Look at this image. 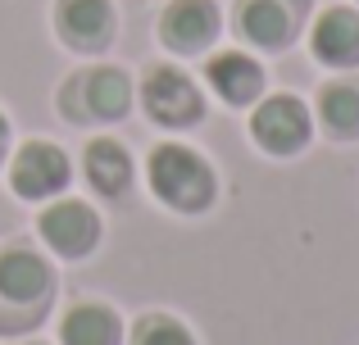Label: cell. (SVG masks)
<instances>
[{"mask_svg":"<svg viewBox=\"0 0 359 345\" xmlns=\"http://www.w3.org/2000/svg\"><path fill=\"white\" fill-rule=\"evenodd\" d=\"M55 345H128V318L114 300L82 295L69 300L55 318Z\"/></svg>","mask_w":359,"mask_h":345,"instance_id":"14","label":"cell"},{"mask_svg":"<svg viewBox=\"0 0 359 345\" xmlns=\"http://www.w3.org/2000/svg\"><path fill=\"white\" fill-rule=\"evenodd\" d=\"M314 0H232L228 32L255 55H282L305 36Z\"/></svg>","mask_w":359,"mask_h":345,"instance_id":"7","label":"cell"},{"mask_svg":"<svg viewBox=\"0 0 359 345\" xmlns=\"http://www.w3.org/2000/svg\"><path fill=\"white\" fill-rule=\"evenodd\" d=\"M55 304H60L55 259L32 241H5L0 246V337H32L50 318Z\"/></svg>","mask_w":359,"mask_h":345,"instance_id":"2","label":"cell"},{"mask_svg":"<svg viewBox=\"0 0 359 345\" xmlns=\"http://www.w3.org/2000/svg\"><path fill=\"white\" fill-rule=\"evenodd\" d=\"M305 50L327 73H359V5L332 0L309 14Z\"/></svg>","mask_w":359,"mask_h":345,"instance_id":"13","label":"cell"},{"mask_svg":"<svg viewBox=\"0 0 359 345\" xmlns=\"http://www.w3.org/2000/svg\"><path fill=\"white\" fill-rule=\"evenodd\" d=\"M351 5H359V0H351Z\"/></svg>","mask_w":359,"mask_h":345,"instance_id":"19","label":"cell"},{"mask_svg":"<svg viewBox=\"0 0 359 345\" xmlns=\"http://www.w3.org/2000/svg\"><path fill=\"white\" fill-rule=\"evenodd\" d=\"M141 186L164 213L177 218H205L219 204L223 177L214 169V160L191 146L187 136H159L141 160Z\"/></svg>","mask_w":359,"mask_h":345,"instance_id":"1","label":"cell"},{"mask_svg":"<svg viewBox=\"0 0 359 345\" xmlns=\"http://www.w3.org/2000/svg\"><path fill=\"white\" fill-rule=\"evenodd\" d=\"M118 27L114 0H50V32L78 59H105L118 45Z\"/></svg>","mask_w":359,"mask_h":345,"instance_id":"10","label":"cell"},{"mask_svg":"<svg viewBox=\"0 0 359 345\" xmlns=\"http://www.w3.org/2000/svg\"><path fill=\"white\" fill-rule=\"evenodd\" d=\"M201 82L223 109H250L269 91V69L255 50L245 45H219L201 59Z\"/></svg>","mask_w":359,"mask_h":345,"instance_id":"12","label":"cell"},{"mask_svg":"<svg viewBox=\"0 0 359 345\" xmlns=\"http://www.w3.org/2000/svg\"><path fill=\"white\" fill-rule=\"evenodd\" d=\"M9 345H50V341H32V337H23V341H9Z\"/></svg>","mask_w":359,"mask_h":345,"instance_id":"18","label":"cell"},{"mask_svg":"<svg viewBox=\"0 0 359 345\" xmlns=\"http://www.w3.org/2000/svg\"><path fill=\"white\" fill-rule=\"evenodd\" d=\"M78 177V164L50 136H27V141H14L5 160V186L14 200L23 204H46L55 195H64Z\"/></svg>","mask_w":359,"mask_h":345,"instance_id":"8","label":"cell"},{"mask_svg":"<svg viewBox=\"0 0 359 345\" xmlns=\"http://www.w3.org/2000/svg\"><path fill=\"white\" fill-rule=\"evenodd\" d=\"M309 105H314V123L323 141L359 146V73H327Z\"/></svg>","mask_w":359,"mask_h":345,"instance_id":"15","label":"cell"},{"mask_svg":"<svg viewBox=\"0 0 359 345\" xmlns=\"http://www.w3.org/2000/svg\"><path fill=\"white\" fill-rule=\"evenodd\" d=\"M78 177H82V186L91 191V200L123 204V200H132V191H137L141 164H137V155H132V146L123 141V136L96 132V136L82 141Z\"/></svg>","mask_w":359,"mask_h":345,"instance_id":"11","label":"cell"},{"mask_svg":"<svg viewBox=\"0 0 359 345\" xmlns=\"http://www.w3.org/2000/svg\"><path fill=\"white\" fill-rule=\"evenodd\" d=\"M228 36V9L219 0H164L155 14V41L168 59H205Z\"/></svg>","mask_w":359,"mask_h":345,"instance_id":"9","label":"cell"},{"mask_svg":"<svg viewBox=\"0 0 359 345\" xmlns=\"http://www.w3.org/2000/svg\"><path fill=\"white\" fill-rule=\"evenodd\" d=\"M9 150H14V123H9V114L0 109V173H5V160Z\"/></svg>","mask_w":359,"mask_h":345,"instance_id":"17","label":"cell"},{"mask_svg":"<svg viewBox=\"0 0 359 345\" xmlns=\"http://www.w3.org/2000/svg\"><path fill=\"white\" fill-rule=\"evenodd\" d=\"M137 109V78L114 59H82L55 91V114L73 127H118Z\"/></svg>","mask_w":359,"mask_h":345,"instance_id":"3","label":"cell"},{"mask_svg":"<svg viewBox=\"0 0 359 345\" xmlns=\"http://www.w3.org/2000/svg\"><path fill=\"white\" fill-rule=\"evenodd\" d=\"M245 136L264 160H300L314 146L318 123H314V105L296 91H264L250 109H245Z\"/></svg>","mask_w":359,"mask_h":345,"instance_id":"5","label":"cell"},{"mask_svg":"<svg viewBox=\"0 0 359 345\" xmlns=\"http://www.w3.org/2000/svg\"><path fill=\"white\" fill-rule=\"evenodd\" d=\"M137 109L150 127L187 136L210 118V91L182 59H155L137 78Z\"/></svg>","mask_w":359,"mask_h":345,"instance_id":"4","label":"cell"},{"mask_svg":"<svg viewBox=\"0 0 359 345\" xmlns=\"http://www.w3.org/2000/svg\"><path fill=\"white\" fill-rule=\"evenodd\" d=\"M128 345H201L196 328L173 309H146L128 323Z\"/></svg>","mask_w":359,"mask_h":345,"instance_id":"16","label":"cell"},{"mask_svg":"<svg viewBox=\"0 0 359 345\" xmlns=\"http://www.w3.org/2000/svg\"><path fill=\"white\" fill-rule=\"evenodd\" d=\"M36 246L55 259V264H87L100 246H105V213L87 195H55V200L36 204Z\"/></svg>","mask_w":359,"mask_h":345,"instance_id":"6","label":"cell"}]
</instances>
